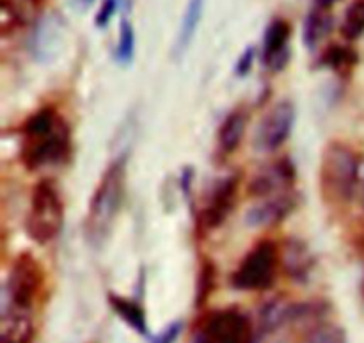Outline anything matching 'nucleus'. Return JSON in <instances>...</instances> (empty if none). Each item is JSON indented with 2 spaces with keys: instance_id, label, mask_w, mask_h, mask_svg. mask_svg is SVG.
I'll use <instances>...</instances> for the list:
<instances>
[{
  "instance_id": "obj_1",
  "label": "nucleus",
  "mask_w": 364,
  "mask_h": 343,
  "mask_svg": "<svg viewBox=\"0 0 364 343\" xmlns=\"http://www.w3.org/2000/svg\"><path fill=\"white\" fill-rule=\"evenodd\" d=\"M20 160L28 171L59 166L71 153V130L55 107H41L20 130Z\"/></svg>"
},
{
  "instance_id": "obj_2",
  "label": "nucleus",
  "mask_w": 364,
  "mask_h": 343,
  "mask_svg": "<svg viewBox=\"0 0 364 343\" xmlns=\"http://www.w3.org/2000/svg\"><path fill=\"white\" fill-rule=\"evenodd\" d=\"M124 181H127V157L121 155L112 160L102 174L89 201L85 237L95 248L105 244L112 233V228L123 206Z\"/></svg>"
},
{
  "instance_id": "obj_3",
  "label": "nucleus",
  "mask_w": 364,
  "mask_h": 343,
  "mask_svg": "<svg viewBox=\"0 0 364 343\" xmlns=\"http://www.w3.org/2000/svg\"><path fill=\"white\" fill-rule=\"evenodd\" d=\"M361 173V157L348 144L333 141L320 160V189L331 205H347L355 196Z\"/></svg>"
},
{
  "instance_id": "obj_4",
  "label": "nucleus",
  "mask_w": 364,
  "mask_h": 343,
  "mask_svg": "<svg viewBox=\"0 0 364 343\" xmlns=\"http://www.w3.org/2000/svg\"><path fill=\"white\" fill-rule=\"evenodd\" d=\"M64 224V201L53 180H41L32 189L25 221L27 235L36 244H50L59 237Z\"/></svg>"
},
{
  "instance_id": "obj_5",
  "label": "nucleus",
  "mask_w": 364,
  "mask_h": 343,
  "mask_svg": "<svg viewBox=\"0 0 364 343\" xmlns=\"http://www.w3.org/2000/svg\"><path fill=\"white\" fill-rule=\"evenodd\" d=\"M281 265V249L274 241H259L231 274V287L242 292L267 290Z\"/></svg>"
},
{
  "instance_id": "obj_6",
  "label": "nucleus",
  "mask_w": 364,
  "mask_h": 343,
  "mask_svg": "<svg viewBox=\"0 0 364 343\" xmlns=\"http://www.w3.org/2000/svg\"><path fill=\"white\" fill-rule=\"evenodd\" d=\"M45 273L31 253H20L11 263L6 283V310L28 313L39 299Z\"/></svg>"
},
{
  "instance_id": "obj_7",
  "label": "nucleus",
  "mask_w": 364,
  "mask_h": 343,
  "mask_svg": "<svg viewBox=\"0 0 364 343\" xmlns=\"http://www.w3.org/2000/svg\"><path fill=\"white\" fill-rule=\"evenodd\" d=\"M251 319L237 308L213 312L199 324L192 343H255Z\"/></svg>"
},
{
  "instance_id": "obj_8",
  "label": "nucleus",
  "mask_w": 364,
  "mask_h": 343,
  "mask_svg": "<svg viewBox=\"0 0 364 343\" xmlns=\"http://www.w3.org/2000/svg\"><path fill=\"white\" fill-rule=\"evenodd\" d=\"M294 103L288 102V100L276 103L259 121L258 130L255 134V148L263 153L276 152L288 141L291 130H294Z\"/></svg>"
},
{
  "instance_id": "obj_9",
  "label": "nucleus",
  "mask_w": 364,
  "mask_h": 343,
  "mask_svg": "<svg viewBox=\"0 0 364 343\" xmlns=\"http://www.w3.org/2000/svg\"><path fill=\"white\" fill-rule=\"evenodd\" d=\"M238 184H240V178L237 174H230L212 189L205 206L198 213V224L203 231L215 230L228 219L237 201Z\"/></svg>"
},
{
  "instance_id": "obj_10",
  "label": "nucleus",
  "mask_w": 364,
  "mask_h": 343,
  "mask_svg": "<svg viewBox=\"0 0 364 343\" xmlns=\"http://www.w3.org/2000/svg\"><path fill=\"white\" fill-rule=\"evenodd\" d=\"M297 180V171L288 157L274 160L269 166L262 167L247 185L249 196L252 198H270V196L290 192Z\"/></svg>"
},
{
  "instance_id": "obj_11",
  "label": "nucleus",
  "mask_w": 364,
  "mask_h": 343,
  "mask_svg": "<svg viewBox=\"0 0 364 343\" xmlns=\"http://www.w3.org/2000/svg\"><path fill=\"white\" fill-rule=\"evenodd\" d=\"M291 25L284 18H276L263 36V63L270 71H281L290 60Z\"/></svg>"
},
{
  "instance_id": "obj_12",
  "label": "nucleus",
  "mask_w": 364,
  "mask_h": 343,
  "mask_svg": "<svg viewBox=\"0 0 364 343\" xmlns=\"http://www.w3.org/2000/svg\"><path fill=\"white\" fill-rule=\"evenodd\" d=\"M295 205H297V199L291 194V191L270 196V198H265L262 203L249 209V212L245 213V223L255 228L276 226L294 212Z\"/></svg>"
},
{
  "instance_id": "obj_13",
  "label": "nucleus",
  "mask_w": 364,
  "mask_h": 343,
  "mask_svg": "<svg viewBox=\"0 0 364 343\" xmlns=\"http://www.w3.org/2000/svg\"><path fill=\"white\" fill-rule=\"evenodd\" d=\"M281 265L288 278L297 283H304L311 276V270L315 267L311 251L308 246L299 238H288L284 242V248L281 251Z\"/></svg>"
},
{
  "instance_id": "obj_14",
  "label": "nucleus",
  "mask_w": 364,
  "mask_h": 343,
  "mask_svg": "<svg viewBox=\"0 0 364 343\" xmlns=\"http://www.w3.org/2000/svg\"><path fill=\"white\" fill-rule=\"evenodd\" d=\"M245 128H247V112L242 107L231 110L224 117L219 132H217V148L223 155H231L233 152H237L242 139H244Z\"/></svg>"
},
{
  "instance_id": "obj_15",
  "label": "nucleus",
  "mask_w": 364,
  "mask_h": 343,
  "mask_svg": "<svg viewBox=\"0 0 364 343\" xmlns=\"http://www.w3.org/2000/svg\"><path fill=\"white\" fill-rule=\"evenodd\" d=\"M333 28L331 4L315 0V6L308 13L304 21V43L308 48H315Z\"/></svg>"
},
{
  "instance_id": "obj_16",
  "label": "nucleus",
  "mask_w": 364,
  "mask_h": 343,
  "mask_svg": "<svg viewBox=\"0 0 364 343\" xmlns=\"http://www.w3.org/2000/svg\"><path fill=\"white\" fill-rule=\"evenodd\" d=\"M203 13H205V0H188L187 9H185L183 18H181L180 28H178L176 45H174L176 56L187 52L191 43L194 41L196 32H198L199 23H201Z\"/></svg>"
},
{
  "instance_id": "obj_17",
  "label": "nucleus",
  "mask_w": 364,
  "mask_h": 343,
  "mask_svg": "<svg viewBox=\"0 0 364 343\" xmlns=\"http://www.w3.org/2000/svg\"><path fill=\"white\" fill-rule=\"evenodd\" d=\"M109 305L114 312L117 313L123 322H127L135 333L148 337V320H146V312L139 302L132 301V299L121 297L117 294H109Z\"/></svg>"
},
{
  "instance_id": "obj_18",
  "label": "nucleus",
  "mask_w": 364,
  "mask_h": 343,
  "mask_svg": "<svg viewBox=\"0 0 364 343\" xmlns=\"http://www.w3.org/2000/svg\"><path fill=\"white\" fill-rule=\"evenodd\" d=\"M4 333L2 337L9 338L14 343H31L34 338V326L31 317L25 312H14V310L4 308Z\"/></svg>"
},
{
  "instance_id": "obj_19",
  "label": "nucleus",
  "mask_w": 364,
  "mask_h": 343,
  "mask_svg": "<svg viewBox=\"0 0 364 343\" xmlns=\"http://www.w3.org/2000/svg\"><path fill=\"white\" fill-rule=\"evenodd\" d=\"M320 63L326 68H331L333 71L340 75H350L358 64V53L350 46L345 45H331L327 46L326 52L322 53Z\"/></svg>"
},
{
  "instance_id": "obj_20",
  "label": "nucleus",
  "mask_w": 364,
  "mask_h": 343,
  "mask_svg": "<svg viewBox=\"0 0 364 343\" xmlns=\"http://www.w3.org/2000/svg\"><path fill=\"white\" fill-rule=\"evenodd\" d=\"M341 34L348 41H354L364 34V0H354L348 6L341 23Z\"/></svg>"
},
{
  "instance_id": "obj_21",
  "label": "nucleus",
  "mask_w": 364,
  "mask_h": 343,
  "mask_svg": "<svg viewBox=\"0 0 364 343\" xmlns=\"http://www.w3.org/2000/svg\"><path fill=\"white\" fill-rule=\"evenodd\" d=\"M217 270L210 260H205L198 270V283H196V306H203L210 299L212 292H215Z\"/></svg>"
},
{
  "instance_id": "obj_22",
  "label": "nucleus",
  "mask_w": 364,
  "mask_h": 343,
  "mask_svg": "<svg viewBox=\"0 0 364 343\" xmlns=\"http://www.w3.org/2000/svg\"><path fill=\"white\" fill-rule=\"evenodd\" d=\"M135 53V32L130 21L124 18L119 27V41L116 48V60L121 66H128L134 60Z\"/></svg>"
},
{
  "instance_id": "obj_23",
  "label": "nucleus",
  "mask_w": 364,
  "mask_h": 343,
  "mask_svg": "<svg viewBox=\"0 0 364 343\" xmlns=\"http://www.w3.org/2000/svg\"><path fill=\"white\" fill-rule=\"evenodd\" d=\"M304 343H347V338L343 329L334 324H316L306 334Z\"/></svg>"
},
{
  "instance_id": "obj_24",
  "label": "nucleus",
  "mask_w": 364,
  "mask_h": 343,
  "mask_svg": "<svg viewBox=\"0 0 364 343\" xmlns=\"http://www.w3.org/2000/svg\"><path fill=\"white\" fill-rule=\"evenodd\" d=\"M181 327H183V324H181L180 320L169 324L162 333H159L155 338H153L151 343H176L178 337H180L181 333Z\"/></svg>"
},
{
  "instance_id": "obj_25",
  "label": "nucleus",
  "mask_w": 364,
  "mask_h": 343,
  "mask_svg": "<svg viewBox=\"0 0 364 343\" xmlns=\"http://www.w3.org/2000/svg\"><path fill=\"white\" fill-rule=\"evenodd\" d=\"M116 9H117V0H103L98 14H96V25H98V27H105V25H109L110 18L114 16Z\"/></svg>"
},
{
  "instance_id": "obj_26",
  "label": "nucleus",
  "mask_w": 364,
  "mask_h": 343,
  "mask_svg": "<svg viewBox=\"0 0 364 343\" xmlns=\"http://www.w3.org/2000/svg\"><path fill=\"white\" fill-rule=\"evenodd\" d=\"M252 64H255V48H252V46H247L245 52L240 56V59H238L237 66H235V73H237L238 77H245V75L251 71Z\"/></svg>"
},
{
  "instance_id": "obj_27",
  "label": "nucleus",
  "mask_w": 364,
  "mask_h": 343,
  "mask_svg": "<svg viewBox=\"0 0 364 343\" xmlns=\"http://www.w3.org/2000/svg\"><path fill=\"white\" fill-rule=\"evenodd\" d=\"M2 343H14V342H13V340H9V338L2 337Z\"/></svg>"
},
{
  "instance_id": "obj_28",
  "label": "nucleus",
  "mask_w": 364,
  "mask_h": 343,
  "mask_svg": "<svg viewBox=\"0 0 364 343\" xmlns=\"http://www.w3.org/2000/svg\"><path fill=\"white\" fill-rule=\"evenodd\" d=\"M92 2V0H84V4H91Z\"/></svg>"
},
{
  "instance_id": "obj_29",
  "label": "nucleus",
  "mask_w": 364,
  "mask_h": 343,
  "mask_svg": "<svg viewBox=\"0 0 364 343\" xmlns=\"http://www.w3.org/2000/svg\"><path fill=\"white\" fill-rule=\"evenodd\" d=\"M363 297H364V280H363Z\"/></svg>"
},
{
  "instance_id": "obj_30",
  "label": "nucleus",
  "mask_w": 364,
  "mask_h": 343,
  "mask_svg": "<svg viewBox=\"0 0 364 343\" xmlns=\"http://www.w3.org/2000/svg\"><path fill=\"white\" fill-rule=\"evenodd\" d=\"M363 203H364V192H363Z\"/></svg>"
}]
</instances>
